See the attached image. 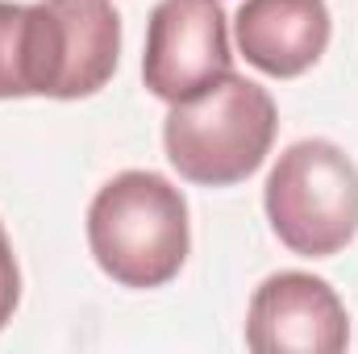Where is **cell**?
Masks as SVG:
<instances>
[{
	"mask_svg": "<svg viewBox=\"0 0 358 354\" xmlns=\"http://www.w3.org/2000/svg\"><path fill=\"white\" fill-rule=\"evenodd\" d=\"M88 246L121 288H163L187 259V200L155 171L113 176L88 208Z\"/></svg>",
	"mask_w": 358,
	"mask_h": 354,
	"instance_id": "obj_1",
	"label": "cell"
},
{
	"mask_svg": "<svg viewBox=\"0 0 358 354\" xmlns=\"http://www.w3.org/2000/svg\"><path fill=\"white\" fill-rule=\"evenodd\" d=\"M275 129L279 113L271 92L229 71L200 96L171 104L163 121V146L171 167L187 183L229 187L263 167Z\"/></svg>",
	"mask_w": 358,
	"mask_h": 354,
	"instance_id": "obj_2",
	"label": "cell"
},
{
	"mask_svg": "<svg viewBox=\"0 0 358 354\" xmlns=\"http://www.w3.org/2000/svg\"><path fill=\"white\" fill-rule=\"evenodd\" d=\"M275 238L300 259H329L358 234V167L325 138H304L279 155L263 187Z\"/></svg>",
	"mask_w": 358,
	"mask_h": 354,
	"instance_id": "obj_3",
	"label": "cell"
},
{
	"mask_svg": "<svg viewBox=\"0 0 358 354\" xmlns=\"http://www.w3.org/2000/svg\"><path fill=\"white\" fill-rule=\"evenodd\" d=\"M121 55V17L108 0H38L25 4L21 76L25 96L80 100L100 92Z\"/></svg>",
	"mask_w": 358,
	"mask_h": 354,
	"instance_id": "obj_4",
	"label": "cell"
},
{
	"mask_svg": "<svg viewBox=\"0 0 358 354\" xmlns=\"http://www.w3.org/2000/svg\"><path fill=\"white\" fill-rule=\"evenodd\" d=\"M234 71L217 0H159L146 25L142 80L167 104H183Z\"/></svg>",
	"mask_w": 358,
	"mask_h": 354,
	"instance_id": "obj_5",
	"label": "cell"
},
{
	"mask_svg": "<svg viewBox=\"0 0 358 354\" xmlns=\"http://www.w3.org/2000/svg\"><path fill=\"white\" fill-rule=\"evenodd\" d=\"M346 342L350 317L342 296L308 271H279L250 296L246 346L255 354H338Z\"/></svg>",
	"mask_w": 358,
	"mask_h": 354,
	"instance_id": "obj_6",
	"label": "cell"
},
{
	"mask_svg": "<svg viewBox=\"0 0 358 354\" xmlns=\"http://www.w3.org/2000/svg\"><path fill=\"white\" fill-rule=\"evenodd\" d=\"M238 50L275 80L304 76L329 46L325 0H246L234 17Z\"/></svg>",
	"mask_w": 358,
	"mask_h": 354,
	"instance_id": "obj_7",
	"label": "cell"
},
{
	"mask_svg": "<svg viewBox=\"0 0 358 354\" xmlns=\"http://www.w3.org/2000/svg\"><path fill=\"white\" fill-rule=\"evenodd\" d=\"M21 34H25V4L0 0V100L25 96V76H21Z\"/></svg>",
	"mask_w": 358,
	"mask_h": 354,
	"instance_id": "obj_8",
	"label": "cell"
},
{
	"mask_svg": "<svg viewBox=\"0 0 358 354\" xmlns=\"http://www.w3.org/2000/svg\"><path fill=\"white\" fill-rule=\"evenodd\" d=\"M17 300H21V271H17L13 242H8V234H4V225H0V330L13 321Z\"/></svg>",
	"mask_w": 358,
	"mask_h": 354,
	"instance_id": "obj_9",
	"label": "cell"
}]
</instances>
